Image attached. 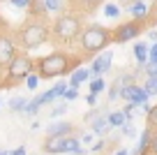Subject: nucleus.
<instances>
[{"label":"nucleus","instance_id":"obj_1","mask_svg":"<svg viewBox=\"0 0 157 155\" xmlns=\"http://www.w3.org/2000/svg\"><path fill=\"white\" fill-rule=\"evenodd\" d=\"M76 65H78V58H72V56L63 54V51H56V54H49L37 60V74L42 79L63 77V74L72 72Z\"/></svg>","mask_w":157,"mask_h":155},{"label":"nucleus","instance_id":"obj_2","mask_svg":"<svg viewBox=\"0 0 157 155\" xmlns=\"http://www.w3.org/2000/svg\"><path fill=\"white\" fill-rule=\"evenodd\" d=\"M109 42H113V33H109L102 26H90L88 30L81 33V46H83L86 54H97Z\"/></svg>","mask_w":157,"mask_h":155},{"label":"nucleus","instance_id":"obj_3","mask_svg":"<svg viewBox=\"0 0 157 155\" xmlns=\"http://www.w3.org/2000/svg\"><path fill=\"white\" fill-rule=\"evenodd\" d=\"M44 42H49V28L44 23H25L19 30V44L25 51H33V49L42 46Z\"/></svg>","mask_w":157,"mask_h":155},{"label":"nucleus","instance_id":"obj_4","mask_svg":"<svg viewBox=\"0 0 157 155\" xmlns=\"http://www.w3.org/2000/svg\"><path fill=\"white\" fill-rule=\"evenodd\" d=\"M78 33H81V19L74 14H63L53 26V35L63 42H72Z\"/></svg>","mask_w":157,"mask_h":155},{"label":"nucleus","instance_id":"obj_5","mask_svg":"<svg viewBox=\"0 0 157 155\" xmlns=\"http://www.w3.org/2000/svg\"><path fill=\"white\" fill-rule=\"evenodd\" d=\"M33 67H35V63H33V58H30L28 54H16L14 58H12V63L7 65V77H10L7 83L23 81V79L33 72Z\"/></svg>","mask_w":157,"mask_h":155},{"label":"nucleus","instance_id":"obj_6","mask_svg":"<svg viewBox=\"0 0 157 155\" xmlns=\"http://www.w3.org/2000/svg\"><path fill=\"white\" fill-rule=\"evenodd\" d=\"M139 33H141V26L129 21V23H123V26H118V28L113 30V42L125 44V42H129V39H134Z\"/></svg>","mask_w":157,"mask_h":155},{"label":"nucleus","instance_id":"obj_7","mask_svg":"<svg viewBox=\"0 0 157 155\" xmlns=\"http://www.w3.org/2000/svg\"><path fill=\"white\" fill-rule=\"evenodd\" d=\"M16 56V49H14V42L12 37L7 35H0V67H7L12 63V58Z\"/></svg>","mask_w":157,"mask_h":155},{"label":"nucleus","instance_id":"obj_8","mask_svg":"<svg viewBox=\"0 0 157 155\" xmlns=\"http://www.w3.org/2000/svg\"><path fill=\"white\" fill-rule=\"evenodd\" d=\"M123 97L127 102H134V104H143L150 95H148L146 88H139V86H134V83H127V86L123 88Z\"/></svg>","mask_w":157,"mask_h":155},{"label":"nucleus","instance_id":"obj_9","mask_svg":"<svg viewBox=\"0 0 157 155\" xmlns=\"http://www.w3.org/2000/svg\"><path fill=\"white\" fill-rule=\"evenodd\" d=\"M111 51L109 54H102V56H97V58L93 60V65H90V72L95 74V77H99V74H104V72H109L111 70Z\"/></svg>","mask_w":157,"mask_h":155},{"label":"nucleus","instance_id":"obj_10","mask_svg":"<svg viewBox=\"0 0 157 155\" xmlns=\"http://www.w3.org/2000/svg\"><path fill=\"white\" fill-rule=\"evenodd\" d=\"M65 139L67 137H63V134H49L46 137V141H44V150L46 153H63L65 150Z\"/></svg>","mask_w":157,"mask_h":155},{"label":"nucleus","instance_id":"obj_11","mask_svg":"<svg viewBox=\"0 0 157 155\" xmlns=\"http://www.w3.org/2000/svg\"><path fill=\"white\" fill-rule=\"evenodd\" d=\"M90 125H93L95 134H104V132L111 127V123H109V116H95L93 121H90Z\"/></svg>","mask_w":157,"mask_h":155},{"label":"nucleus","instance_id":"obj_12","mask_svg":"<svg viewBox=\"0 0 157 155\" xmlns=\"http://www.w3.org/2000/svg\"><path fill=\"white\" fill-rule=\"evenodd\" d=\"M150 144H152V127H148V130L141 134V141H139L136 155H146L148 150H150Z\"/></svg>","mask_w":157,"mask_h":155},{"label":"nucleus","instance_id":"obj_13","mask_svg":"<svg viewBox=\"0 0 157 155\" xmlns=\"http://www.w3.org/2000/svg\"><path fill=\"white\" fill-rule=\"evenodd\" d=\"M63 153L86 155L88 150H83V148H81V141H78V139H74V137H67V139H65V150H63Z\"/></svg>","mask_w":157,"mask_h":155},{"label":"nucleus","instance_id":"obj_14","mask_svg":"<svg viewBox=\"0 0 157 155\" xmlns=\"http://www.w3.org/2000/svg\"><path fill=\"white\" fill-rule=\"evenodd\" d=\"M72 130H74L72 123H65V121H63V123H51L46 132H49V134H63V137H67Z\"/></svg>","mask_w":157,"mask_h":155},{"label":"nucleus","instance_id":"obj_15","mask_svg":"<svg viewBox=\"0 0 157 155\" xmlns=\"http://www.w3.org/2000/svg\"><path fill=\"white\" fill-rule=\"evenodd\" d=\"M134 56H136V60H139L141 65H146L148 60H150V49L141 42V44H136V46H134Z\"/></svg>","mask_w":157,"mask_h":155},{"label":"nucleus","instance_id":"obj_16","mask_svg":"<svg viewBox=\"0 0 157 155\" xmlns=\"http://www.w3.org/2000/svg\"><path fill=\"white\" fill-rule=\"evenodd\" d=\"M88 77H90V70H74V72H72V86L78 88Z\"/></svg>","mask_w":157,"mask_h":155},{"label":"nucleus","instance_id":"obj_17","mask_svg":"<svg viewBox=\"0 0 157 155\" xmlns=\"http://www.w3.org/2000/svg\"><path fill=\"white\" fill-rule=\"evenodd\" d=\"M127 12H129L132 16H143V14H148V5L139 0V2H134V5L127 7Z\"/></svg>","mask_w":157,"mask_h":155},{"label":"nucleus","instance_id":"obj_18","mask_svg":"<svg viewBox=\"0 0 157 155\" xmlns=\"http://www.w3.org/2000/svg\"><path fill=\"white\" fill-rule=\"evenodd\" d=\"M125 121H127V113H125V111H113L111 116H109V123H111V127H120Z\"/></svg>","mask_w":157,"mask_h":155},{"label":"nucleus","instance_id":"obj_19","mask_svg":"<svg viewBox=\"0 0 157 155\" xmlns=\"http://www.w3.org/2000/svg\"><path fill=\"white\" fill-rule=\"evenodd\" d=\"M56 97H58V95H56V93H53V88H51V90H46L44 95H39V97H35V102H37L39 107H42V104H49V102H53Z\"/></svg>","mask_w":157,"mask_h":155},{"label":"nucleus","instance_id":"obj_20","mask_svg":"<svg viewBox=\"0 0 157 155\" xmlns=\"http://www.w3.org/2000/svg\"><path fill=\"white\" fill-rule=\"evenodd\" d=\"M25 104H28V100H25V97H14V100L10 102V109H12V111H23Z\"/></svg>","mask_w":157,"mask_h":155},{"label":"nucleus","instance_id":"obj_21","mask_svg":"<svg viewBox=\"0 0 157 155\" xmlns=\"http://www.w3.org/2000/svg\"><path fill=\"white\" fill-rule=\"evenodd\" d=\"M39 79H42L39 74H33V72H30L28 77H25V86H28L30 90H35V88H37V83H39Z\"/></svg>","mask_w":157,"mask_h":155},{"label":"nucleus","instance_id":"obj_22","mask_svg":"<svg viewBox=\"0 0 157 155\" xmlns=\"http://www.w3.org/2000/svg\"><path fill=\"white\" fill-rule=\"evenodd\" d=\"M146 90H148V95H157V79L155 77L146 79Z\"/></svg>","mask_w":157,"mask_h":155},{"label":"nucleus","instance_id":"obj_23","mask_svg":"<svg viewBox=\"0 0 157 155\" xmlns=\"http://www.w3.org/2000/svg\"><path fill=\"white\" fill-rule=\"evenodd\" d=\"M148 125L157 127V104H155V107H150V111H148Z\"/></svg>","mask_w":157,"mask_h":155},{"label":"nucleus","instance_id":"obj_24","mask_svg":"<svg viewBox=\"0 0 157 155\" xmlns=\"http://www.w3.org/2000/svg\"><path fill=\"white\" fill-rule=\"evenodd\" d=\"M37 109H39V104L33 100V102H28V104H25L23 113H25V116H35V113H37Z\"/></svg>","mask_w":157,"mask_h":155},{"label":"nucleus","instance_id":"obj_25","mask_svg":"<svg viewBox=\"0 0 157 155\" xmlns=\"http://www.w3.org/2000/svg\"><path fill=\"white\" fill-rule=\"evenodd\" d=\"M120 130H123V134H125V137H134V134H136L134 125H132V123H127V121H125L123 125H120Z\"/></svg>","mask_w":157,"mask_h":155},{"label":"nucleus","instance_id":"obj_26","mask_svg":"<svg viewBox=\"0 0 157 155\" xmlns=\"http://www.w3.org/2000/svg\"><path fill=\"white\" fill-rule=\"evenodd\" d=\"M104 14H106V16H111V19H116V16L120 14V10H118L116 5H111V2H109V5L104 7Z\"/></svg>","mask_w":157,"mask_h":155},{"label":"nucleus","instance_id":"obj_27","mask_svg":"<svg viewBox=\"0 0 157 155\" xmlns=\"http://www.w3.org/2000/svg\"><path fill=\"white\" fill-rule=\"evenodd\" d=\"M5 2H12L14 7H21V10H28L33 0H5Z\"/></svg>","mask_w":157,"mask_h":155},{"label":"nucleus","instance_id":"obj_28","mask_svg":"<svg viewBox=\"0 0 157 155\" xmlns=\"http://www.w3.org/2000/svg\"><path fill=\"white\" fill-rule=\"evenodd\" d=\"M65 100H76V97H78V90H76V86H69L67 88V90H65Z\"/></svg>","mask_w":157,"mask_h":155},{"label":"nucleus","instance_id":"obj_29","mask_svg":"<svg viewBox=\"0 0 157 155\" xmlns=\"http://www.w3.org/2000/svg\"><path fill=\"white\" fill-rule=\"evenodd\" d=\"M46 7H49V12H58L63 7V0H46Z\"/></svg>","mask_w":157,"mask_h":155},{"label":"nucleus","instance_id":"obj_30","mask_svg":"<svg viewBox=\"0 0 157 155\" xmlns=\"http://www.w3.org/2000/svg\"><path fill=\"white\" fill-rule=\"evenodd\" d=\"M90 90H93V93H102L104 90V81H102V79H95V81L90 83Z\"/></svg>","mask_w":157,"mask_h":155},{"label":"nucleus","instance_id":"obj_31","mask_svg":"<svg viewBox=\"0 0 157 155\" xmlns=\"http://www.w3.org/2000/svg\"><path fill=\"white\" fill-rule=\"evenodd\" d=\"M65 90H67V83H65V81H60V83H56V86H53V93H56V95H65Z\"/></svg>","mask_w":157,"mask_h":155},{"label":"nucleus","instance_id":"obj_32","mask_svg":"<svg viewBox=\"0 0 157 155\" xmlns=\"http://www.w3.org/2000/svg\"><path fill=\"white\" fill-rule=\"evenodd\" d=\"M65 109H67V107H65V104H58V107H56V109H53V111H51V116H53V118H58V116H63V113H65Z\"/></svg>","mask_w":157,"mask_h":155},{"label":"nucleus","instance_id":"obj_33","mask_svg":"<svg viewBox=\"0 0 157 155\" xmlns=\"http://www.w3.org/2000/svg\"><path fill=\"white\" fill-rule=\"evenodd\" d=\"M86 102H88L90 107H95V102H97V93H93V90H90L88 95H86Z\"/></svg>","mask_w":157,"mask_h":155},{"label":"nucleus","instance_id":"obj_34","mask_svg":"<svg viewBox=\"0 0 157 155\" xmlns=\"http://www.w3.org/2000/svg\"><path fill=\"white\" fill-rule=\"evenodd\" d=\"M81 2H83V5L88 7V10H93V7H97L99 2H102V0H81Z\"/></svg>","mask_w":157,"mask_h":155},{"label":"nucleus","instance_id":"obj_35","mask_svg":"<svg viewBox=\"0 0 157 155\" xmlns=\"http://www.w3.org/2000/svg\"><path fill=\"white\" fill-rule=\"evenodd\" d=\"M104 146H106L104 141H97V144L93 146V153H99V150H104Z\"/></svg>","mask_w":157,"mask_h":155},{"label":"nucleus","instance_id":"obj_36","mask_svg":"<svg viewBox=\"0 0 157 155\" xmlns=\"http://www.w3.org/2000/svg\"><path fill=\"white\" fill-rule=\"evenodd\" d=\"M150 150H152V153L157 155V132L152 134V144H150Z\"/></svg>","mask_w":157,"mask_h":155},{"label":"nucleus","instance_id":"obj_37","mask_svg":"<svg viewBox=\"0 0 157 155\" xmlns=\"http://www.w3.org/2000/svg\"><path fill=\"white\" fill-rule=\"evenodd\" d=\"M12 155H25V148H23V146H19V148L12 150Z\"/></svg>","mask_w":157,"mask_h":155},{"label":"nucleus","instance_id":"obj_38","mask_svg":"<svg viewBox=\"0 0 157 155\" xmlns=\"http://www.w3.org/2000/svg\"><path fill=\"white\" fill-rule=\"evenodd\" d=\"M2 28H5V21H2V16H0V30H2Z\"/></svg>","mask_w":157,"mask_h":155},{"label":"nucleus","instance_id":"obj_39","mask_svg":"<svg viewBox=\"0 0 157 155\" xmlns=\"http://www.w3.org/2000/svg\"><path fill=\"white\" fill-rule=\"evenodd\" d=\"M118 155H129V153H127V150H118Z\"/></svg>","mask_w":157,"mask_h":155},{"label":"nucleus","instance_id":"obj_40","mask_svg":"<svg viewBox=\"0 0 157 155\" xmlns=\"http://www.w3.org/2000/svg\"><path fill=\"white\" fill-rule=\"evenodd\" d=\"M0 155H12V153H7V150H0Z\"/></svg>","mask_w":157,"mask_h":155},{"label":"nucleus","instance_id":"obj_41","mask_svg":"<svg viewBox=\"0 0 157 155\" xmlns=\"http://www.w3.org/2000/svg\"><path fill=\"white\" fill-rule=\"evenodd\" d=\"M69 155H74V153H69Z\"/></svg>","mask_w":157,"mask_h":155},{"label":"nucleus","instance_id":"obj_42","mask_svg":"<svg viewBox=\"0 0 157 155\" xmlns=\"http://www.w3.org/2000/svg\"><path fill=\"white\" fill-rule=\"evenodd\" d=\"M0 104H2V102H0Z\"/></svg>","mask_w":157,"mask_h":155}]
</instances>
